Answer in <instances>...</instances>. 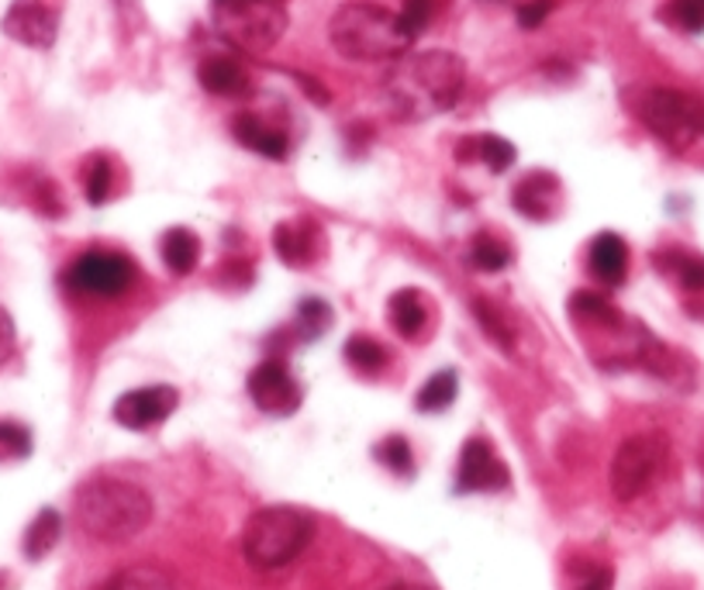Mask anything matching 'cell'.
<instances>
[{"label": "cell", "instance_id": "1", "mask_svg": "<svg viewBox=\"0 0 704 590\" xmlns=\"http://www.w3.org/2000/svg\"><path fill=\"white\" fill-rule=\"evenodd\" d=\"M466 87V66L456 52L429 49L401 55L383 76V101L398 122H429L456 107Z\"/></svg>", "mask_w": 704, "mask_h": 590}, {"label": "cell", "instance_id": "2", "mask_svg": "<svg viewBox=\"0 0 704 590\" xmlns=\"http://www.w3.org/2000/svg\"><path fill=\"white\" fill-rule=\"evenodd\" d=\"M76 521L97 542H128L153 521V501L132 481L97 476L76 491Z\"/></svg>", "mask_w": 704, "mask_h": 590}, {"label": "cell", "instance_id": "3", "mask_svg": "<svg viewBox=\"0 0 704 590\" xmlns=\"http://www.w3.org/2000/svg\"><path fill=\"white\" fill-rule=\"evenodd\" d=\"M328 39L343 60L353 63H390L401 60L411 49V35L404 32L401 14H393L383 4H346L335 11L328 24Z\"/></svg>", "mask_w": 704, "mask_h": 590}, {"label": "cell", "instance_id": "4", "mask_svg": "<svg viewBox=\"0 0 704 590\" xmlns=\"http://www.w3.org/2000/svg\"><path fill=\"white\" fill-rule=\"evenodd\" d=\"M307 542H312V518L284 504L256 512L242 531V552L256 570H280L294 563Z\"/></svg>", "mask_w": 704, "mask_h": 590}, {"label": "cell", "instance_id": "5", "mask_svg": "<svg viewBox=\"0 0 704 590\" xmlns=\"http://www.w3.org/2000/svg\"><path fill=\"white\" fill-rule=\"evenodd\" d=\"M211 21L242 52H266L287 32L284 0H211Z\"/></svg>", "mask_w": 704, "mask_h": 590}, {"label": "cell", "instance_id": "6", "mask_svg": "<svg viewBox=\"0 0 704 590\" xmlns=\"http://www.w3.org/2000/svg\"><path fill=\"white\" fill-rule=\"evenodd\" d=\"M629 104L635 110V118L673 149H687L704 131V104L684 91L642 87L632 94Z\"/></svg>", "mask_w": 704, "mask_h": 590}, {"label": "cell", "instance_id": "7", "mask_svg": "<svg viewBox=\"0 0 704 590\" xmlns=\"http://www.w3.org/2000/svg\"><path fill=\"white\" fill-rule=\"evenodd\" d=\"M666 463V439L642 432L632 435L618 445V453L611 460V491L618 501H635L639 494H645L653 487V481L660 476Z\"/></svg>", "mask_w": 704, "mask_h": 590}, {"label": "cell", "instance_id": "8", "mask_svg": "<svg viewBox=\"0 0 704 590\" xmlns=\"http://www.w3.org/2000/svg\"><path fill=\"white\" fill-rule=\"evenodd\" d=\"M135 276H138L135 263L128 256H122V252L91 249L70 266L66 284L91 297H122L135 287Z\"/></svg>", "mask_w": 704, "mask_h": 590}, {"label": "cell", "instance_id": "9", "mask_svg": "<svg viewBox=\"0 0 704 590\" xmlns=\"http://www.w3.org/2000/svg\"><path fill=\"white\" fill-rule=\"evenodd\" d=\"M249 398L256 401L260 411L287 418L301 408V383L294 380L284 359L270 356L249 373Z\"/></svg>", "mask_w": 704, "mask_h": 590}, {"label": "cell", "instance_id": "10", "mask_svg": "<svg viewBox=\"0 0 704 590\" xmlns=\"http://www.w3.org/2000/svg\"><path fill=\"white\" fill-rule=\"evenodd\" d=\"M177 404H180V393L174 387H166V383L138 387V390L122 393L115 401V421L122 429L146 432L153 425H162V421L177 411Z\"/></svg>", "mask_w": 704, "mask_h": 590}, {"label": "cell", "instance_id": "11", "mask_svg": "<svg viewBox=\"0 0 704 590\" xmlns=\"http://www.w3.org/2000/svg\"><path fill=\"white\" fill-rule=\"evenodd\" d=\"M508 487V466H504L487 439H470L460 453L456 466V491L460 494H484Z\"/></svg>", "mask_w": 704, "mask_h": 590}, {"label": "cell", "instance_id": "12", "mask_svg": "<svg viewBox=\"0 0 704 590\" xmlns=\"http://www.w3.org/2000/svg\"><path fill=\"white\" fill-rule=\"evenodd\" d=\"M4 35L28 49H49L60 35V14L45 0H14L4 14Z\"/></svg>", "mask_w": 704, "mask_h": 590}, {"label": "cell", "instance_id": "13", "mask_svg": "<svg viewBox=\"0 0 704 590\" xmlns=\"http://www.w3.org/2000/svg\"><path fill=\"white\" fill-rule=\"evenodd\" d=\"M559 197H563V187L549 170H532L512 190V208L528 221H549L559 211Z\"/></svg>", "mask_w": 704, "mask_h": 590}, {"label": "cell", "instance_id": "14", "mask_svg": "<svg viewBox=\"0 0 704 590\" xmlns=\"http://www.w3.org/2000/svg\"><path fill=\"white\" fill-rule=\"evenodd\" d=\"M653 266L684 291L694 315H704V256L687 249H663L653 256Z\"/></svg>", "mask_w": 704, "mask_h": 590}, {"label": "cell", "instance_id": "15", "mask_svg": "<svg viewBox=\"0 0 704 590\" xmlns=\"http://www.w3.org/2000/svg\"><path fill=\"white\" fill-rule=\"evenodd\" d=\"M273 245H276V256L284 260L287 266H312L322 252V229L312 218H301V221H284L276 224L273 232Z\"/></svg>", "mask_w": 704, "mask_h": 590}, {"label": "cell", "instance_id": "16", "mask_svg": "<svg viewBox=\"0 0 704 590\" xmlns=\"http://www.w3.org/2000/svg\"><path fill=\"white\" fill-rule=\"evenodd\" d=\"M587 270H590V276H595V284L618 287L629 273V245L614 232L595 235V242H590V249H587Z\"/></svg>", "mask_w": 704, "mask_h": 590}, {"label": "cell", "instance_id": "17", "mask_svg": "<svg viewBox=\"0 0 704 590\" xmlns=\"http://www.w3.org/2000/svg\"><path fill=\"white\" fill-rule=\"evenodd\" d=\"M232 135H235V143H242L245 149L260 152L273 162H284L291 156V138L280 128L266 125L260 115H249V110L232 118Z\"/></svg>", "mask_w": 704, "mask_h": 590}, {"label": "cell", "instance_id": "18", "mask_svg": "<svg viewBox=\"0 0 704 590\" xmlns=\"http://www.w3.org/2000/svg\"><path fill=\"white\" fill-rule=\"evenodd\" d=\"M197 80L201 87L214 97H249L252 80L242 63H235L232 55H208V60L197 66Z\"/></svg>", "mask_w": 704, "mask_h": 590}, {"label": "cell", "instance_id": "19", "mask_svg": "<svg viewBox=\"0 0 704 590\" xmlns=\"http://www.w3.org/2000/svg\"><path fill=\"white\" fill-rule=\"evenodd\" d=\"M456 159L460 162H484V166H491V173H504L515 166L518 152L508 138H501V135H473V138H463L460 143Z\"/></svg>", "mask_w": 704, "mask_h": 590}, {"label": "cell", "instance_id": "20", "mask_svg": "<svg viewBox=\"0 0 704 590\" xmlns=\"http://www.w3.org/2000/svg\"><path fill=\"white\" fill-rule=\"evenodd\" d=\"M387 318L393 325V331L404 335V339H414V335L425 331L429 325V307H425V297H421L414 287H404L398 294H390L387 301Z\"/></svg>", "mask_w": 704, "mask_h": 590}, {"label": "cell", "instance_id": "21", "mask_svg": "<svg viewBox=\"0 0 704 590\" xmlns=\"http://www.w3.org/2000/svg\"><path fill=\"white\" fill-rule=\"evenodd\" d=\"M570 318L584 328H595V331H608V328H618L626 318L618 315V307L605 297V294H595V291H580L570 297Z\"/></svg>", "mask_w": 704, "mask_h": 590}, {"label": "cell", "instance_id": "22", "mask_svg": "<svg viewBox=\"0 0 704 590\" xmlns=\"http://www.w3.org/2000/svg\"><path fill=\"white\" fill-rule=\"evenodd\" d=\"M159 252H162L166 270L177 276H187L197 270V263H201V239H197L190 229H170L159 239Z\"/></svg>", "mask_w": 704, "mask_h": 590}, {"label": "cell", "instance_id": "23", "mask_svg": "<svg viewBox=\"0 0 704 590\" xmlns=\"http://www.w3.org/2000/svg\"><path fill=\"white\" fill-rule=\"evenodd\" d=\"M63 536V518L60 512H52V508H42L35 515V521L28 525L24 531V556L28 559H42L55 549V542H60Z\"/></svg>", "mask_w": 704, "mask_h": 590}, {"label": "cell", "instance_id": "24", "mask_svg": "<svg viewBox=\"0 0 704 590\" xmlns=\"http://www.w3.org/2000/svg\"><path fill=\"white\" fill-rule=\"evenodd\" d=\"M473 318L481 322L484 335H487V339H491L501 352L515 356V331H512L508 318H504V312H501V307H497L494 301H487V297H473Z\"/></svg>", "mask_w": 704, "mask_h": 590}, {"label": "cell", "instance_id": "25", "mask_svg": "<svg viewBox=\"0 0 704 590\" xmlns=\"http://www.w3.org/2000/svg\"><path fill=\"white\" fill-rule=\"evenodd\" d=\"M101 590H177V583L166 570H159L153 563H138V567L115 573Z\"/></svg>", "mask_w": 704, "mask_h": 590}, {"label": "cell", "instance_id": "26", "mask_svg": "<svg viewBox=\"0 0 704 590\" xmlns=\"http://www.w3.org/2000/svg\"><path fill=\"white\" fill-rule=\"evenodd\" d=\"M456 393H460V380L453 370H439L435 377L425 380V387L418 390V398H414V408L418 411H425V414H439L445 411L449 404L456 401Z\"/></svg>", "mask_w": 704, "mask_h": 590}, {"label": "cell", "instance_id": "27", "mask_svg": "<svg viewBox=\"0 0 704 590\" xmlns=\"http://www.w3.org/2000/svg\"><path fill=\"white\" fill-rule=\"evenodd\" d=\"M83 190H87V201L94 208L107 204L111 190H115V166H111L107 156H91L87 166H83Z\"/></svg>", "mask_w": 704, "mask_h": 590}, {"label": "cell", "instance_id": "28", "mask_svg": "<svg viewBox=\"0 0 704 590\" xmlns=\"http://www.w3.org/2000/svg\"><path fill=\"white\" fill-rule=\"evenodd\" d=\"M346 359H349V367H356L359 373H380L390 356L377 339H370V335H353V339L346 343Z\"/></svg>", "mask_w": 704, "mask_h": 590}, {"label": "cell", "instance_id": "29", "mask_svg": "<svg viewBox=\"0 0 704 590\" xmlns=\"http://www.w3.org/2000/svg\"><path fill=\"white\" fill-rule=\"evenodd\" d=\"M328 328H332V307L325 301H318V297L301 301L297 322H294V335H297V339L312 343V339H318V335L328 331Z\"/></svg>", "mask_w": 704, "mask_h": 590}, {"label": "cell", "instance_id": "30", "mask_svg": "<svg viewBox=\"0 0 704 590\" xmlns=\"http://www.w3.org/2000/svg\"><path fill=\"white\" fill-rule=\"evenodd\" d=\"M470 263L481 273H501L512 263V249L494 235H476L470 245Z\"/></svg>", "mask_w": 704, "mask_h": 590}, {"label": "cell", "instance_id": "31", "mask_svg": "<svg viewBox=\"0 0 704 590\" xmlns=\"http://www.w3.org/2000/svg\"><path fill=\"white\" fill-rule=\"evenodd\" d=\"M377 460L398 476H414V456H411V442L404 435H390L377 445Z\"/></svg>", "mask_w": 704, "mask_h": 590}, {"label": "cell", "instance_id": "32", "mask_svg": "<svg viewBox=\"0 0 704 590\" xmlns=\"http://www.w3.org/2000/svg\"><path fill=\"white\" fill-rule=\"evenodd\" d=\"M666 21L687 35L704 32V0H666Z\"/></svg>", "mask_w": 704, "mask_h": 590}, {"label": "cell", "instance_id": "33", "mask_svg": "<svg viewBox=\"0 0 704 590\" xmlns=\"http://www.w3.org/2000/svg\"><path fill=\"white\" fill-rule=\"evenodd\" d=\"M32 456V432L18 421H0V460H24Z\"/></svg>", "mask_w": 704, "mask_h": 590}, {"label": "cell", "instance_id": "34", "mask_svg": "<svg viewBox=\"0 0 704 590\" xmlns=\"http://www.w3.org/2000/svg\"><path fill=\"white\" fill-rule=\"evenodd\" d=\"M435 18V0H404L401 8V24L411 39H418L429 28V21Z\"/></svg>", "mask_w": 704, "mask_h": 590}, {"label": "cell", "instance_id": "35", "mask_svg": "<svg viewBox=\"0 0 704 590\" xmlns=\"http://www.w3.org/2000/svg\"><path fill=\"white\" fill-rule=\"evenodd\" d=\"M574 590H614V573L611 567H601V563H587L577 570V583Z\"/></svg>", "mask_w": 704, "mask_h": 590}, {"label": "cell", "instance_id": "36", "mask_svg": "<svg viewBox=\"0 0 704 590\" xmlns=\"http://www.w3.org/2000/svg\"><path fill=\"white\" fill-rule=\"evenodd\" d=\"M549 14H553V0H528V4H522L515 11L522 28H539Z\"/></svg>", "mask_w": 704, "mask_h": 590}, {"label": "cell", "instance_id": "37", "mask_svg": "<svg viewBox=\"0 0 704 590\" xmlns=\"http://www.w3.org/2000/svg\"><path fill=\"white\" fill-rule=\"evenodd\" d=\"M11 352H14V322L4 307H0V362H4Z\"/></svg>", "mask_w": 704, "mask_h": 590}, {"label": "cell", "instance_id": "38", "mask_svg": "<svg viewBox=\"0 0 704 590\" xmlns=\"http://www.w3.org/2000/svg\"><path fill=\"white\" fill-rule=\"evenodd\" d=\"M383 590H432L429 583H414V580H398V583H390Z\"/></svg>", "mask_w": 704, "mask_h": 590}]
</instances>
